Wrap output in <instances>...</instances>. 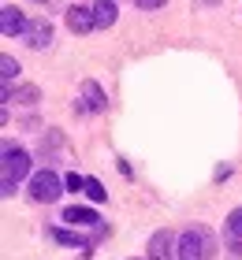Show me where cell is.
I'll return each mask as SVG.
<instances>
[{"label":"cell","mask_w":242,"mask_h":260,"mask_svg":"<svg viewBox=\"0 0 242 260\" xmlns=\"http://www.w3.org/2000/svg\"><path fill=\"white\" fill-rule=\"evenodd\" d=\"M0 75H4V82H11L19 75V63H15V56H0Z\"/></svg>","instance_id":"obj_13"},{"label":"cell","mask_w":242,"mask_h":260,"mask_svg":"<svg viewBox=\"0 0 242 260\" xmlns=\"http://www.w3.org/2000/svg\"><path fill=\"white\" fill-rule=\"evenodd\" d=\"M30 175V152L19 145H4V175H0V186H4V197H11L19 190V182Z\"/></svg>","instance_id":"obj_1"},{"label":"cell","mask_w":242,"mask_h":260,"mask_svg":"<svg viewBox=\"0 0 242 260\" xmlns=\"http://www.w3.org/2000/svg\"><path fill=\"white\" fill-rule=\"evenodd\" d=\"M0 30H4V38H19V34L30 30V22H26V15H22L19 8L4 4V8H0Z\"/></svg>","instance_id":"obj_6"},{"label":"cell","mask_w":242,"mask_h":260,"mask_svg":"<svg viewBox=\"0 0 242 260\" xmlns=\"http://www.w3.org/2000/svg\"><path fill=\"white\" fill-rule=\"evenodd\" d=\"M164 4H168V0H138L142 11H156V8H164Z\"/></svg>","instance_id":"obj_17"},{"label":"cell","mask_w":242,"mask_h":260,"mask_svg":"<svg viewBox=\"0 0 242 260\" xmlns=\"http://www.w3.org/2000/svg\"><path fill=\"white\" fill-rule=\"evenodd\" d=\"M227 234H231V238H242V208H235L231 216H227Z\"/></svg>","instance_id":"obj_14"},{"label":"cell","mask_w":242,"mask_h":260,"mask_svg":"<svg viewBox=\"0 0 242 260\" xmlns=\"http://www.w3.org/2000/svg\"><path fill=\"white\" fill-rule=\"evenodd\" d=\"M86 197L93 201V205H101V201H108V190L97 179H86Z\"/></svg>","instance_id":"obj_11"},{"label":"cell","mask_w":242,"mask_h":260,"mask_svg":"<svg viewBox=\"0 0 242 260\" xmlns=\"http://www.w3.org/2000/svg\"><path fill=\"white\" fill-rule=\"evenodd\" d=\"M172 249H179V238L172 231H156L149 238V245H145V256H149V260H168Z\"/></svg>","instance_id":"obj_4"},{"label":"cell","mask_w":242,"mask_h":260,"mask_svg":"<svg viewBox=\"0 0 242 260\" xmlns=\"http://www.w3.org/2000/svg\"><path fill=\"white\" fill-rule=\"evenodd\" d=\"M205 231H183L179 234V260H205Z\"/></svg>","instance_id":"obj_3"},{"label":"cell","mask_w":242,"mask_h":260,"mask_svg":"<svg viewBox=\"0 0 242 260\" xmlns=\"http://www.w3.org/2000/svg\"><path fill=\"white\" fill-rule=\"evenodd\" d=\"M67 30L71 34H90V30H97V22H93V4L86 8V4H71L67 8Z\"/></svg>","instance_id":"obj_5"},{"label":"cell","mask_w":242,"mask_h":260,"mask_svg":"<svg viewBox=\"0 0 242 260\" xmlns=\"http://www.w3.org/2000/svg\"><path fill=\"white\" fill-rule=\"evenodd\" d=\"M26 41H30V49H48V45H52V26H48V19H38V22H30V30H26Z\"/></svg>","instance_id":"obj_8"},{"label":"cell","mask_w":242,"mask_h":260,"mask_svg":"<svg viewBox=\"0 0 242 260\" xmlns=\"http://www.w3.org/2000/svg\"><path fill=\"white\" fill-rule=\"evenodd\" d=\"M38 97H41L38 86H22V89H19V101H22V104H38Z\"/></svg>","instance_id":"obj_15"},{"label":"cell","mask_w":242,"mask_h":260,"mask_svg":"<svg viewBox=\"0 0 242 260\" xmlns=\"http://www.w3.org/2000/svg\"><path fill=\"white\" fill-rule=\"evenodd\" d=\"M64 179H60V175L56 171H38V175H34V179H30V197L34 201H41V205H48V201H56L60 193H64Z\"/></svg>","instance_id":"obj_2"},{"label":"cell","mask_w":242,"mask_h":260,"mask_svg":"<svg viewBox=\"0 0 242 260\" xmlns=\"http://www.w3.org/2000/svg\"><path fill=\"white\" fill-rule=\"evenodd\" d=\"M116 15H119V11H116V0H97V4H93V22H97V30H108V26L116 22Z\"/></svg>","instance_id":"obj_9"},{"label":"cell","mask_w":242,"mask_h":260,"mask_svg":"<svg viewBox=\"0 0 242 260\" xmlns=\"http://www.w3.org/2000/svg\"><path fill=\"white\" fill-rule=\"evenodd\" d=\"M67 190H75V193H86V179H82V175H67Z\"/></svg>","instance_id":"obj_16"},{"label":"cell","mask_w":242,"mask_h":260,"mask_svg":"<svg viewBox=\"0 0 242 260\" xmlns=\"http://www.w3.org/2000/svg\"><path fill=\"white\" fill-rule=\"evenodd\" d=\"M82 104H75L78 112H104L108 108V101H104V93H101V86H97V82H86V86H82Z\"/></svg>","instance_id":"obj_7"},{"label":"cell","mask_w":242,"mask_h":260,"mask_svg":"<svg viewBox=\"0 0 242 260\" xmlns=\"http://www.w3.org/2000/svg\"><path fill=\"white\" fill-rule=\"evenodd\" d=\"M64 223H71V227H93V223H97V212L93 208H67L64 212Z\"/></svg>","instance_id":"obj_10"},{"label":"cell","mask_w":242,"mask_h":260,"mask_svg":"<svg viewBox=\"0 0 242 260\" xmlns=\"http://www.w3.org/2000/svg\"><path fill=\"white\" fill-rule=\"evenodd\" d=\"M52 238H56V242H67V245H78L82 253H90V242H82L78 234H67V231H52Z\"/></svg>","instance_id":"obj_12"}]
</instances>
